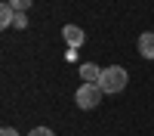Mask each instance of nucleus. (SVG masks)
Listing matches in <instances>:
<instances>
[{
    "instance_id": "nucleus-7",
    "label": "nucleus",
    "mask_w": 154,
    "mask_h": 136,
    "mask_svg": "<svg viewBox=\"0 0 154 136\" xmlns=\"http://www.w3.org/2000/svg\"><path fill=\"white\" fill-rule=\"evenodd\" d=\"M9 3H12V9H16V12H25V9H31L34 0H9Z\"/></svg>"
},
{
    "instance_id": "nucleus-3",
    "label": "nucleus",
    "mask_w": 154,
    "mask_h": 136,
    "mask_svg": "<svg viewBox=\"0 0 154 136\" xmlns=\"http://www.w3.org/2000/svg\"><path fill=\"white\" fill-rule=\"evenodd\" d=\"M62 37H65L68 40V46L71 49H77V46H83V28H77V25H65V28H62Z\"/></svg>"
},
{
    "instance_id": "nucleus-5",
    "label": "nucleus",
    "mask_w": 154,
    "mask_h": 136,
    "mask_svg": "<svg viewBox=\"0 0 154 136\" xmlns=\"http://www.w3.org/2000/svg\"><path fill=\"white\" fill-rule=\"evenodd\" d=\"M80 77H83V84H99L102 68L96 65V62H86V65H80Z\"/></svg>"
},
{
    "instance_id": "nucleus-10",
    "label": "nucleus",
    "mask_w": 154,
    "mask_h": 136,
    "mask_svg": "<svg viewBox=\"0 0 154 136\" xmlns=\"http://www.w3.org/2000/svg\"><path fill=\"white\" fill-rule=\"evenodd\" d=\"M0 136H19V130H16V127H3V130H0Z\"/></svg>"
},
{
    "instance_id": "nucleus-8",
    "label": "nucleus",
    "mask_w": 154,
    "mask_h": 136,
    "mask_svg": "<svg viewBox=\"0 0 154 136\" xmlns=\"http://www.w3.org/2000/svg\"><path fill=\"white\" fill-rule=\"evenodd\" d=\"M12 28H28V16H25V12H16V22H12Z\"/></svg>"
},
{
    "instance_id": "nucleus-6",
    "label": "nucleus",
    "mask_w": 154,
    "mask_h": 136,
    "mask_svg": "<svg viewBox=\"0 0 154 136\" xmlns=\"http://www.w3.org/2000/svg\"><path fill=\"white\" fill-rule=\"evenodd\" d=\"M12 22H16V9H12V3L6 0V3L0 6V25H3V28H9Z\"/></svg>"
},
{
    "instance_id": "nucleus-1",
    "label": "nucleus",
    "mask_w": 154,
    "mask_h": 136,
    "mask_svg": "<svg viewBox=\"0 0 154 136\" xmlns=\"http://www.w3.org/2000/svg\"><path fill=\"white\" fill-rule=\"evenodd\" d=\"M126 84H130V74H126V68H120V65H108V68H102V77H99L102 93H114V96H117Z\"/></svg>"
},
{
    "instance_id": "nucleus-2",
    "label": "nucleus",
    "mask_w": 154,
    "mask_h": 136,
    "mask_svg": "<svg viewBox=\"0 0 154 136\" xmlns=\"http://www.w3.org/2000/svg\"><path fill=\"white\" fill-rule=\"evenodd\" d=\"M102 96H105V93H102L99 84H80V87H77V93H74V102H77V108L93 111V108H99Z\"/></svg>"
},
{
    "instance_id": "nucleus-9",
    "label": "nucleus",
    "mask_w": 154,
    "mask_h": 136,
    "mask_svg": "<svg viewBox=\"0 0 154 136\" xmlns=\"http://www.w3.org/2000/svg\"><path fill=\"white\" fill-rule=\"evenodd\" d=\"M28 136H56V133L49 130V127H34V130H31Z\"/></svg>"
},
{
    "instance_id": "nucleus-4",
    "label": "nucleus",
    "mask_w": 154,
    "mask_h": 136,
    "mask_svg": "<svg viewBox=\"0 0 154 136\" xmlns=\"http://www.w3.org/2000/svg\"><path fill=\"white\" fill-rule=\"evenodd\" d=\"M139 53H142V59H154V31L139 34Z\"/></svg>"
}]
</instances>
